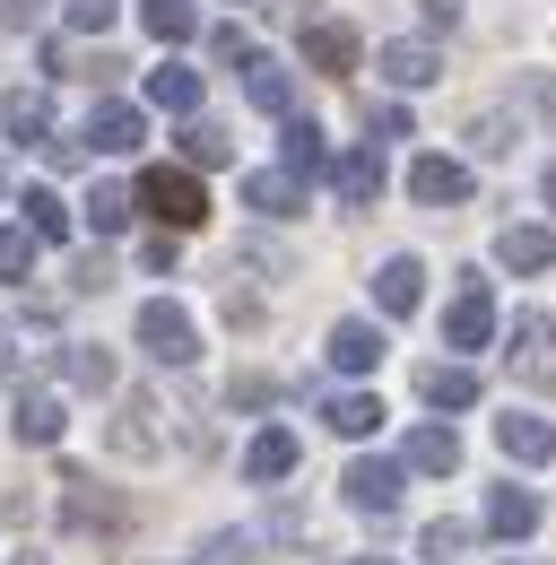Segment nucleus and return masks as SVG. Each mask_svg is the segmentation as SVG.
I'll list each match as a JSON object with an SVG mask.
<instances>
[{
  "mask_svg": "<svg viewBox=\"0 0 556 565\" xmlns=\"http://www.w3.org/2000/svg\"><path fill=\"white\" fill-rule=\"evenodd\" d=\"M131 201H139V210H157V226H165V235H192V226L209 217V192L183 174V166H148Z\"/></svg>",
  "mask_w": 556,
  "mask_h": 565,
  "instance_id": "f257e3e1",
  "label": "nucleus"
},
{
  "mask_svg": "<svg viewBox=\"0 0 556 565\" xmlns=\"http://www.w3.org/2000/svg\"><path fill=\"white\" fill-rule=\"evenodd\" d=\"M139 349L157 356V365H192V356H201V331H192L183 305L157 296V305H139Z\"/></svg>",
  "mask_w": 556,
  "mask_h": 565,
  "instance_id": "f03ea898",
  "label": "nucleus"
},
{
  "mask_svg": "<svg viewBox=\"0 0 556 565\" xmlns=\"http://www.w3.org/2000/svg\"><path fill=\"white\" fill-rule=\"evenodd\" d=\"M409 201L417 210H461V201H470V166L443 157V148H426V157L409 166Z\"/></svg>",
  "mask_w": 556,
  "mask_h": 565,
  "instance_id": "7ed1b4c3",
  "label": "nucleus"
},
{
  "mask_svg": "<svg viewBox=\"0 0 556 565\" xmlns=\"http://www.w3.org/2000/svg\"><path fill=\"white\" fill-rule=\"evenodd\" d=\"M495 340V296L487 279H461V296L443 305V349H487Z\"/></svg>",
  "mask_w": 556,
  "mask_h": 565,
  "instance_id": "20e7f679",
  "label": "nucleus"
},
{
  "mask_svg": "<svg viewBox=\"0 0 556 565\" xmlns=\"http://www.w3.org/2000/svg\"><path fill=\"white\" fill-rule=\"evenodd\" d=\"M504 356H513V374H522V383H556V322H548V313H513Z\"/></svg>",
  "mask_w": 556,
  "mask_h": 565,
  "instance_id": "39448f33",
  "label": "nucleus"
},
{
  "mask_svg": "<svg viewBox=\"0 0 556 565\" xmlns=\"http://www.w3.org/2000/svg\"><path fill=\"white\" fill-rule=\"evenodd\" d=\"M400 488H409V470H400V461H348V479H340V495L356 504V513H392Z\"/></svg>",
  "mask_w": 556,
  "mask_h": 565,
  "instance_id": "423d86ee",
  "label": "nucleus"
},
{
  "mask_svg": "<svg viewBox=\"0 0 556 565\" xmlns=\"http://www.w3.org/2000/svg\"><path fill=\"white\" fill-rule=\"evenodd\" d=\"M374 71L392 78V87H435V78H443V53L417 44V35H392V44L374 53Z\"/></svg>",
  "mask_w": 556,
  "mask_h": 565,
  "instance_id": "0eeeda50",
  "label": "nucleus"
},
{
  "mask_svg": "<svg viewBox=\"0 0 556 565\" xmlns=\"http://www.w3.org/2000/svg\"><path fill=\"white\" fill-rule=\"evenodd\" d=\"M495 452H504V461H522V470H539V461H556V426L513 409V418H495Z\"/></svg>",
  "mask_w": 556,
  "mask_h": 565,
  "instance_id": "6e6552de",
  "label": "nucleus"
},
{
  "mask_svg": "<svg viewBox=\"0 0 556 565\" xmlns=\"http://www.w3.org/2000/svg\"><path fill=\"white\" fill-rule=\"evenodd\" d=\"M78 140L96 148V157H131V148L148 140V122H139V105H96V114H87V131H78Z\"/></svg>",
  "mask_w": 556,
  "mask_h": 565,
  "instance_id": "1a4fd4ad",
  "label": "nucleus"
},
{
  "mask_svg": "<svg viewBox=\"0 0 556 565\" xmlns=\"http://www.w3.org/2000/svg\"><path fill=\"white\" fill-rule=\"evenodd\" d=\"M331 183H340V210H374L383 201V148H348L331 166Z\"/></svg>",
  "mask_w": 556,
  "mask_h": 565,
  "instance_id": "9d476101",
  "label": "nucleus"
},
{
  "mask_svg": "<svg viewBox=\"0 0 556 565\" xmlns=\"http://www.w3.org/2000/svg\"><path fill=\"white\" fill-rule=\"evenodd\" d=\"M0 131H9V140H53V96H44V87H9V96H0Z\"/></svg>",
  "mask_w": 556,
  "mask_h": 565,
  "instance_id": "9b49d317",
  "label": "nucleus"
},
{
  "mask_svg": "<svg viewBox=\"0 0 556 565\" xmlns=\"http://www.w3.org/2000/svg\"><path fill=\"white\" fill-rule=\"evenodd\" d=\"M244 210H261V217H296V210H304V174H287V166H261V174H244Z\"/></svg>",
  "mask_w": 556,
  "mask_h": 565,
  "instance_id": "f8f14e48",
  "label": "nucleus"
},
{
  "mask_svg": "<svg viewBox=\"0 0 556 565\" xmlns=\"http://www.w3.org/2000/svg\"><path fill=\"white\" fill-rule=\"evenodd\" d=\"M62 513H70V531H122V504H114V495H96V479H87V470H70L62 479Z\"/></svg>",
  "mask_w": 556,
  "mask_h": 565,
  "instance_id": "ddd939ff",
  "label": "nucleus"
},
{
  "mask_svg": "<svg viewBox=\"0 0 556 565\" xmlns=\"http://www.w3.org/2000/svg\"><path fill=\"white\" fill-rule=\"evenodd\" d=\"M62 401H53V392H18V409H9V435H18V444H35V452H44V444H62Z\"/></svg>",
  "mask_w": 556,
  "mask_h": 565,
  "instance_id": "4468645a",
  "label": "nucleus"
},
{
  "mask_svg": "<svg viewBox=\"0 0 556 565\" xmlns=\"http://www.w3.org/2000/svg\"><path fill=\"white\" fill-rule=\"evenodd\" d=\"M417 392H426L435 409H479V374H470L461 356H435V365L417 374Z\"/></svg>",
  "mask_w": 556,
  "mask_h": 565,
  "instance_id": "2eb2a0df",
  "label": "nucleus"
},
{
  "mask_svg": "<svg viewBox=\"0 0 556 565\" xmlns=\"http://www.w3.org/2000/svg\"><path fill=\"white\" fill-rule=\"evenodd\" d=\"M400 470L452 479V470H461V435H452V426H417V435H409V452H400Z\"/></svg>",
  "mask_w": 556,
  "mask_h": 565,
  "instance_id": "dca6fc26",
  "label": "nucleus"
},
{
  "mask_svg": "<svg viewBox=\"0 0 556 565\" xmlns=\"http://www.w3.org/2000/svg\"><path fill=\"white\" fill-rule=\"evenodd\" d=\"M417 296H426V270H417L409 253H392V262L374 270V305H383V313H417Z\"/></svg>",
  "mask_w": 556,
  "mask_h": 565,
  "instance_id": "f3484780",
  "label": "nucleus"
},
{
  "mask_svg": "<svg viewBox=\"0 0 556 565\" xmlns=\"http://www.w3.org/2000/svg\"><path fill=\"white\" fill-rule=\"evenodd\" d=\"M322 426L348 435V444H365V435L383 426V401H374V392H331V401H322Z\"/></svg>",
  "mask_w": 556,
  "mask_h": 565,
  "instance_id": "a211bd4d",
  "label": "nucleus"
},
{
  "mask_svg": "<svg viewBox=\"0 0 556 565\" xmlns=\"http://www.w3.org/2000/svg\"><path fill=\"white\" fill-rule=\"evenodd\" d=\"M495 262L504 270H556V235L548 226H504L495 235Z\"/></svg>",
  "mask_w": 556,
  "mask_h": 565,
  "instance_id": "6ab92c4d",
  "label": "nucleus"
},
{
  "mask_svg": "<svg viewBox=\"0 0 556 565\" xmlns=\"http://www.w3.org/2000/svg\"><path fill=\"white\" fill-rule=\"evenodd\" d=\"M487 531H495V540H531V531H539V495L531 488H495L487 495Z\"/></svg>",
  "mask_w": 556,
  "mask_h": 565,
  "instance_id": "aec40b11",
  "label": "nucleus"
},
{
  "mask_svg": "<svg viewBox=\"0 0 556 565\" xmlns=\"http://www.w3.org/2000/svg\"><path fill=\"white\" fill-rule=\"evenodd\" d=\"M244 96H253L261 114H287V105H296V78H287V62L253 53V62H244Z\"/></svg>",
  "mask_w": 556,
  "mask_h": 565,
  "instance_id": "412c9836",
  "label": "nucleus"
},
{
  "mask_svg": "<svg viewBox=\"0 0 556 565\" xmlns=\"http://www.w3.org/2000/svg\"><path fill=\"white\" fill-rule=\"evenodd\" d=\"M331 365H340V374H374V365H383V331H374V322H340V331H331Z\"/></svg>",
  "mask_w": 556,
  "mask_h": 565,
  "instance_id": "4be33fe9",
  "label": "nucleus"
},
{
  "mask_svg": "<svg viewBox=\"0 0 556 565\" xmlns=\"http://www.w3.org/2000/svg\"><path fill=\"white\" fill-rule=\"evenodd\" d=\"M278 122H287V131H278V157H287V174H304V183H313V174L331 166L322 131H313V122H296V114H278Z\"/></svg>",
  "mask_w": 556,
  "mask_h": 565,
  "instance_id": "5701e85b",
  "label": "nucleus"
},
{
  "mask_svg": "<svg viewBox=\"0 0 556 565\" xmlns=\"http://www.w3.org/2000/svg\"><path fill=\"white\" fill-rule=\"evenodd\" d=\"M148 105L157 114H201V71H183V62L148 71Z\"/></svg>",
  "mask_w": 556,
  "mask_h": 565,
  "instance_id": "b1692460",
  "label": "nucleus"
},
{
  "mask_svg": "<svg viewBox=\"0 0 556 565\" xmlns=\"http://www.w3.org/2000/svg\"><path fill=\"white\" fill-rule=\"evenodd\" d=\"M287 470H296V435H287V426H261V435H253V452H244V479H261V488H270V479H287Z\"/></svg>",
  "mask_w": 556,
  "mask_h": 565,
  "instance_id": "393cba45",
  "label": "nucleus"
},
{
  "mask_svg": "<svg viewBox=\"0 0 556 565\" xmlns=\"http://www.w3.org/2000/svg\"><path fill=\"white\" fill-rule=\"evenodd\" d=\"M304 62L322 78H348L356 71V35H348V26H304Z\"/></svg>",
  "mask_w": 556,
  "mask_h": 565,
  "instance_id": "a878e982",
  "label": "nucleus"
},
{
  "mask_svg": "<svg viewBox=\"0 0 556 565\" xmlns=\"http://www.w3.org/2000/svg\"><path fill=\"white\" fill-rule=\"evenodd\" d=\"M139 18H148L157 44H192V35H201V9H192V0H139Z\"/></svg>",
  "mask_w": 556,
  "mask_h": 565,
  "instance_id": "bb28decb",
  "label": "nucleus"
},
{
  "mask_svg": "<svg viewBox=\"0 0 556 565\" xmlns=\"http://www.w3.org/2000/svg\"><path fill=\"white\" fill-rule=\"evenodd\" d=\"M18 210H26V235H35V244H70V201H62V192H44V183H35Z\"/></svg>",
  "mask_w": 556,
  "mask_h": 565,
  "instance_id": "cd10ccee",
  "label": "nucleus"
},
{
  "mask_svg": "<svg viewBox=\"0 0 556 565\" xmlns=\"http://www.w3.org/2000/svg\"><path fill=\"white\" fill-rule=\"evenodd\" d=\"M131 183H96V192H87V226H96V235H122V226H131Z\"/></svg>",
  "mask_w": 556,
  "mask_h": 565,
  "instance_id": "c85d7f7f",
  "label": "nucleus"
},
{
  "mask_svg": "<svg viewBox=\"0 0 556 565\" xmlns=\"http://www.w3.org/2000/svg\"><path fill=\"white\" fill-rule=\"evenodd\" d=\"M62 374H70V392H114V356L87 349V340H78V349H62Z\"/></svg>",
  "mask_w": 556,
  "mask_h": 565,
  "instance_id": "c756f323",
  "label": "nucleus"
},
{
  "mask_svg": "<svg viewBox=\"0 0 556 565\" xmlns=\"http://www.w3.org/2000/svg\"><path fill=\"white\" fill-rule=\"evenodd\" d=\"M513 140H522V122H504V114H470V148H479V157H513Z\"/></svg>",
  "mask_w": 556,
  "mask_h": 565,
  "instance_id": "7c9ffc66",
  "label": "nucleus"
},
{
  "mask_svg": "<svg viewBox=\"0 0 556 565\" xmlns=\"http://www.w3.org/2000/svg\"><path fill=\"white\" fill-rule=\"evenodd\" d=\"M26 270H35V235L26 226H0V287H18Z\"/></svg>",
  "mask_w": 556,
  "mask_h": 565,
  "instance_id": "2f4dec72",
  "label": "nucleus"
},
{
  "mask_svg": "<svg viewBox=\"0 0 556 565\" xmlns=\"http://www.w3.org/2000/svg\"><path fill=\"white\" fill-rule=\"evenodd\" d=\"M183 157H192V166H226V157H235V140H226L217 122H192V131H183Z\"/></svg>",
  "mask_w": 556,
  "mask_h": 565,
  "instance_id": "473e14b6",
  "label": "nucleus"
},
{
  "mask_svg": "<svg viewBox=\"0 0 556 565\" xmlns=\"http://www.w3.org/2000/svg\"><path fill=\"white\" fill-rule=\"evenodd\" d=\"M209 53H217L226 71H244V62H253V35H244V26H217V35H209Z\"/></svg>",
  "mask_w": 556,
  "mask_h": 565,
  "instance_id": "72a5a7b5",
  "label": "nucleus"
},
{
  "mask_svg": "<svg viewBox=\"0 0 556 565\" xmlns=\"http://www.w3.org/2000/svg\"><path fill=\"white\" fill-rule=\"evenodd\" d=\"M365 131H374V148H383V140H409V105H374Z\"/></svg>",
  "mask_w": 556,
  "mask_h": 565,
  "instance_id": "f704fd0d",
  "label": "nucleus"
},
{
  "mask_svg": "<svg viewBox=\"0 0 556 565\" xmlns=\"http://www.w3.org/2000/svg\"><path fill=\"white\" fill-rule=\"evenodd\" d=\"M70 26H78V35H105V26H114V0H70Z\"/></svg>",
  "mask_w": 556,
  "mask_h": 565,
  "instance_id": "c9c22d12",
  "label": "nucleus"
},
{
  "mask_svg": "<svg viewBox=\"0 0 556 565\" xmlns=\"http://www.w3.org/2000/svg\"><path fill=\"white\" fill-rule=\"evenodd\" d=\"M452 548H470V522H435V531H426V557L435 565L452 557Z\"/></svg>",
  "mask_w": 556,
  "mask_h": 565,
  "instance_id": "e433bc0d",
  "label": "nucleus"
},
{
  "mask_svg": "<svg viewBox=\"0 0 556 565\" xmlns=\"http://www.w3.org/2000/svg\"><path fill=\"white\" fill-rule=\"evenodd\" d=\"M226 401H235V409H261V401H270V374H235V392H226Z\"/></svg>",
  "mask_w": 556,
  "mask_h": 565,
  "instance_id": "4c0bfd02",
  "label": "nucleus"
},
{
  "mask_svg": "<svg viewBox=\"0 0 556 565\" xmlns=\"http://www.w3.org/2000/svg\"><path fill=\"white\" fill-rule=\"evenodd\" d=\"M70 287H87V296H96V287H114V270H105V253H87V262H78V279Z\"/></svg>",
  "mask_w": 556,
  "mask_h": 565,
  "instance_id": "58836bf2",
  "label": "nucleus"
},
{
  "mask_svg": "<svg viewBox=\"0 0 556 565\" xmlns=\"http://www.w3.org/2000/svg\"><path fill=\"white\" fill-rule=\"evenodd\" d=\"M44 18V0H0V26H35Z\"/></svg>",
  "mask_w": 556,
  "mask_h": 565,
  "instance_id": "ea45409f",
  "label": "nucleus"
},
{
  "mask_svg": "<svg viewBox=\"0 0 556 565\" xmlns=\"http://www.w3.org/2000/svg\"><path fill=\"white\" fill-rule=\"evenodd\" d=\"M426 18H435V26H452V18H461V0H426Z\"/></svg>",
  "mask_w": 556,
  "mask_h": 565,
  "instance_id": "a19ab883",
  "label": "nucleus"
},
{
  "mask_svg": "<svg viewBox=\"0 0 556 565\" xmlns=\"http://www.w3.org/2000/svg\"><path fill=\"white\" fill-rule=\"evenodd\" d=\"M539 192H548V210H556V166H548V183H539Z\"/></svg>",
  "mask_w": 556,
  "mask_h": 565,
  "instance_id": "79ce46f5",
  "label": "nucleus"
},
{
  "mask_svg": "<svg viewBox=\"0 0 556 565\" xmlns=\"http://www.w3.org/2000/svg\"><path fill=\"white\" fill-rule=\"evenodd\" d=\"M504 565H539V557H504Z\"/></svg>",
  "mask_w": 556,
  "mask_h": 565,
  "instance_id": "37998d69",
  "label": "nucleus"
}]
</instances>
